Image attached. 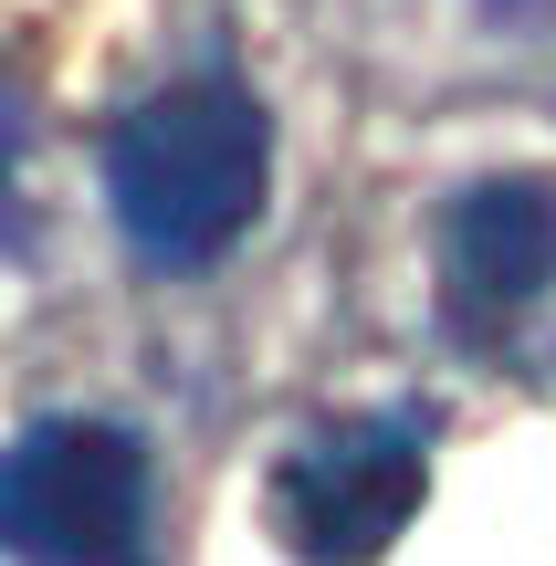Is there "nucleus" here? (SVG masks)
Wrapping results in <instances>:
<instances>
[{
  "label": "nucleus",
  "instance_id": "nucleus-1",
  "mask_svg": "<svg viewBox=\"0 0 556 566\" xmlns=\"http://www.w3.org/2000/svg\"><path fill=\"white\" fill-rule=\"evenodd\" d=\"M273 189V116L231 63H200L105 137V200L147 273H210Z\"/></svg>",
  "mask_w": 556,
  "mask_h": 566
},
{
  "label": "nucleus",
  "instance_id": "nucleus-2",
  "mask_svg": "<svg viewBox=\"0 0 556 566\" xmlns=\"http://www.w3.org/2000/svg\"><path fill=\"white\" fill-rule=\"evenodd\" d=\"M0 566H147V451L116 420H32L0 451Z\"/></svg>",
  "mask_w": 556,
  "mask_h": 566
},
{
  "label": "nucleus",
  "instance_id": "nucleus-3",
  "mask_svg": "<svg viewBox=\"0 0 556 566\" xmlns=\"http://www.w3.org/2000/svg\"><path fill=\"white\" fill-rule=\"evenodd\" d=\"M420 483H431L420 420H347L273 472V535L305 566H378L420 514Z\"/></svg>",
  "mask_w": 556,
  "mask_h": 566
},
{
  "label": "nucleus",
  "instance_id": "nucleus-4",
  "mask_svg": "<svg viewBox=\"0 0 556 566\" xmlns=\"http://www.w3.org/2000/svg\"><path fill=\"white\" fill-rule=\"evenodd\" d=\"M556 283V179H473L441 210V304L462 336H504Z\"/></svg>",
  "mask_w": 556,
  "mask_h": 566
},
{
  "label": "nucleus",
  "instance_id": "nucleus-5",
  "mask_svg": "<svg viewBox=\"0 0 556 566\" xmlns=\"http://www.w3.org/2000/svg\"><path fill=\"white\" fill-rule=\"evenodd\" d=\"M0 221H11V105H0Z\"/></svg>",
  "mask_w": 556,
  "mask_h": 566
}]
</instances>
